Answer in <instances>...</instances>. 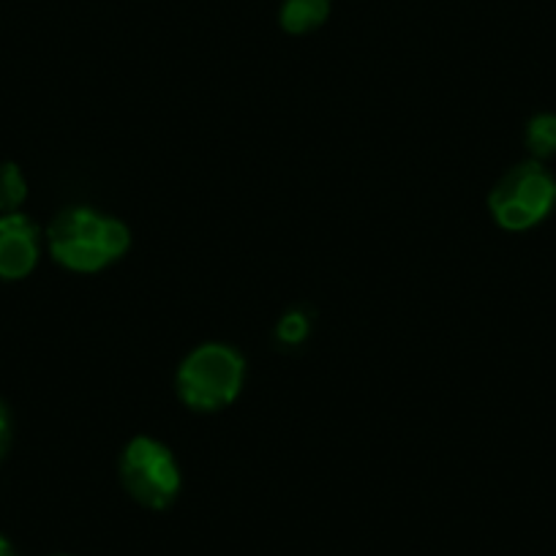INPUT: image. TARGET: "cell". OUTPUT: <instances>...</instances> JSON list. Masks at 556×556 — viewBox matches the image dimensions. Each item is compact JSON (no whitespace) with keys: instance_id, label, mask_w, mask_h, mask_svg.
<instances>
[{"instance_id":"cell-1","label":"cell","mask_w":556,"mask_h":556,"mask_svg":"<svg viewBox=\"0 0 556 556\" xmlns=\"http://www.w3.org/2000/svg\"><path fill=\"white\" fill-rule=\"evenodd\" d=\"M50 254L74 273H96L115 265L131 245V232L115 216L93 207H68L47 229Z\"/></svg>"},{"instance_id":"cell-2","label":"cell","mask_w":556,"mask_h":556,"mask_svg":"<svg viewBox=\"0 0 556 556\" xmlns=\"http://www.w3.org/2000/svg\"><path fill=\"white\" fill-rule=\"evenodd\" d=\"M245 382V361L235 346L207 341L184 357L175 377L180 401L194 412L227 409Z\"/></svg>"},{"instance_id":"cell-3","label":"cell","mask_w":556,"mask_h":556,"mask_svg":"<svg viewBox=\"0 0 556 556\" xmlns=\"http://www.w3.org/2000/svg\"><path fill=\"white\" fill-rule=\"evenodd\" d=\"M556 207V178L543 162L518 164L507 169L489 194V211L507 232H527L543 224Z\"/></svg>"},{"instance_id":"cell-4","label":"cell","mask_w":556,"mask_h":556,"mask_svg":"<svg viewBox=\"0 0 556 556\" xmlns=\"http://www.w3.org/2000/svg\"><path fill=\"white\" fill-rule=\"evenodd\" d=\"M121 483L142 507L167 510L180 494V467L164 442L153 437H134L123 447Z\"/></svg>"},{"instance_id":"cell-5","label":"cell","mask_w":556,"mask_h":556,"mask_svg":"<svg viewBox=\"0 0 556 556\" xmlns=\"http://www.w3.org/2000/svg\"><path fill=\"white\" fill-rule=\"evenodd\" d=\"M41 256V232L25 213H0V278L20 281L34 273Z\"/></svg>"},{"instance_id":"cell-6","label":"cell","mask_w":556,"mask_h":556,"mask_svg":"<svg viewBox=\"0 0 556 556\" xmlns=\"http://www.w3.org/2000/svg\"><path fill=\"white\" fill-rule=\"evenodd\" d=\"M330 17V0H285L281 7V28L287 34H312L319 25L328 23Z\"/></svg>"},{"instance_id":"cell-7","label":"cell","mask_w":556,"mask_h":556,"mask_svg":"<svg viewBox=\"0 0 556 556\" xmlns=\"http://www.w3.org/2000/svg\"><path fill=\"white\" fill-rule=\"evenodd\" d=\"M527 151L534 162H545V159L556 156V112H540L527 123V134H523Z\"/></svg>"},{"instance_id":"cell-8","label":"cell","mask_w":556,"mask_h":556,"mask_svg":"<svg viewBox=\"0 0 556 556\" xmlns=\"http://www.w3.org/2000/svg\"><path fill=\"white\" fill-rule=\"evenodd\" d=\"M28 200V180L14 162L0 164V213H17Z\"/></svg>"},{"instance_id":"cell-9","label":"cell","mask_w":556,"mask_h":556,"mask_svg":"<svg viewBox=\"0 0 556 556\" xmlns=\"http://www.w3.org/2000/svg\"><path fill=\"white\" fill-rule=\"evenodd\" d=\"M308 336V317L303 312H290L278 323V339L285 344H301Z\"/></svg>"},{"instance_id":"cell-10","label":"cell","mask_w":556,"mask_h":556,"mask_svg":"<svg viewBox=\"0 0 556 556\" xmlns=\"http://www.w3.org/2000/svg\"><path fill=\"white\" fill-rule=\"evenodd\" d=\"M9 447H12V412L0 401V462L7 458Z\"/></svg>"},{"instance_id":"cell-11","label":"cell","mask_w":556,"mask_h":556,"mask_svg":"<svg viewBox=\"0 0 556 556\" xmlns=\"http://www.w3.org/2000/svg\"><path fill=\"white\" fill-rule=\"evenodd\" d=\"M0 556H17V551L12 548V543L3 534H0Z\"/></svg>"}]
</instances>
